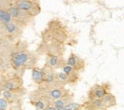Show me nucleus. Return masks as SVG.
<instances>
[{"label": "nucleus", "instance_id": "f257e3e1", "mask_svg": "<svg viewBox=\"0 0 124 110\" xmlns=\"http://www.w3.org/2000/svg\"><path fill=\"white\" fill-rule=\"evenodd\" d=\"M27 60H28V55L26 53H19L15 57L14 61H15L16 66H20V65H22L26 63Z\"/></svg>", "mask_w": 124, "mask_h": 110}, {"label": "nucleus", "instance_id": "f03ea898", "mask_svg": "<svg viewBox=\"0 0 124 110\" xmlns=\"http://www.w3.org/2000/svg\"><path fill=\"white\" fill-rule=\"evenodd\" d=\"M43 78H44V75L40 70H38V69H33L32 70V79H33L34 82L39 83L43 80Z\"/></svg>", "mask_w": 124, "mask_h": 110}, {"label": "nucleus", "instance_id": "7ed1b4c3", "mask_svg": "<svg viewBox=\"0 0 124 110\" xmlns=\"http://www.w3.org/2000/svg\"><path fill=\"white\" fill-rule=\"evenodd\" d=\"M31 7H32V5L29 1H20V2H18V9H20V10L29 11L31 9Z\"/></svg>", "mask_w": 124, "mask_h": 110}, {"label": "nucleus", "instance_id": "20e7f679", "mask_svg": "<svg viewBox=\"0 0 124 110\" xmlns=\"http://www.w3.org/2000/svg\"><path fill=\"white\" fill-rule=\"evenodd\" d=\"M11 18H12V16H11V14H10L9 13L0 10V19H1L3 22H5L6 24H8V23H10Z\"/></svg>", "mask_w": 124, "mask_h": 110}, {"label": "nucleus", "instance_id": "39448f33", "mask_svg": "<svg viewBox=\"0 0 124 110\" xmlns=\"http://www.w3.org/2000/svg\"><path fill=\"white\" fill-rule=\"evenodd\" d=\"M79 108V104H69L67 105L64 106V110H78Z\"/></svg>", "mask_w": 124, "mask_h": 110}, {"label": "nucleus", "instance_id": "423d86ee", "mask_svg": "<svg viewBox=\"0 0 124 110\" xmlns=\"http://www.w3.org/2000/svg\"><path fill=\"white\" fill-rule=\"evenodd\" d=\"M54 108L55 110H64V103H63V101L61 100H57L55 103H54Z\"/></svg>", "mask_w": 124, "mask_h": 110}, {"label": "nucleus", "instance_id": "0eeeda50", "mask_svg": "<svg viewBox=\"0 0 124 110\" xmlns=\"http://www.w3.org/2000/svg\"><path fill=\"white\" fill-rule=\"evenodd\" d=\"M51 96L54 99H59L60 96H61V91L59 89H54V90L51 91Z\"/></svg>", "mask_w": 124, "mask_h": 110}, {"label": "nucleus", "instance_id": "6e6552de", "mask_svg": "<svg viewBox=\"0 0 124 110\" xmlns=\"http://www.w3.org/2000/svg\"><path fill=\"white\" fill-rule=\"evenodd\" d=\"M105 93H106V91H105L103 88H98V89L95 91L94 95H95L96 98H102V97L105 95Z\"/></svg>", "mask_w": 124, "mask_h": 110}, {"label": "nucleus", "instance_id": "1a4fd4ad", "mask_svg": "<svg viewBox=\"0 0 124 110\" xmlns=\"http://www.w3.org/2000/svg\"><path fill=\"white\" fill-rule=\"evenodd\" d=\"M7 105H8V104H7L6 100L3 99V98H1V99H0V110H6Z\"/></svg>", "mask_w": 124, "mask_h": 110}, {"label": "nucleus", "instance_id": "9d476101", "mask_svg": "<svg viewBox=\"0 0 124 110\" xmlns=\"http://www.w3.org/2000/svg\"><path fill=\"white\" fill-rule=\"evenodd\" d=\"M57 62H58V58H57V57H55V56H54V57H52V58L50 59L49 64H50L52 66H54V65H56Z\"/></svg>", "mask_w": 124, "mask_h": 110}, {"label": "nucleus", "instance_id": "9b49d317", "mask_svg": "<svg viewBox=\"0 0 124 110\" xmlns=\"http://www.w3.org/2000/svg\"><path fill=\"white\" fill-rule=\"evenodd\" d=\"M68 64H69L70 66H75V65H77V60H76V58H75L74 56H71V57L69 58V60H68Z\"/></svg>", "mask_w": 124, "mask_h": 110}, {"label": "nucleus", "instance_id": "f8f14e48", "mask_svg": "<svg viewBox=\"0 0 124 110\" xmlns=\"http://www.w3.org/2000/svg\"><path fill=\"white\" fill-rule=\"evenodd\" d=\"M6 28H7V30L10 32H15V30H16V26H15L13 23H8V24H6Z\"/></svg>", "mask_w": 124, "mask_h": 110}, {"label": "nucleus", "instance_id": "ddd939ff", "mask_svg": "<svg viewBox=\"0 0 124 110\" xmlns=\"http://www.w3.org/2000/svg\"><path fill=\"white\" fill-rule=\"evenodd\" d=\"M10 14H11V16L16 17V16L18 15V9L17 8H12L11 9V12H10Z\"/></svg>", "mask_w": 124, "mask_h": 110}, {"label": "nucleus", "instance_id": "4468645a", "mask_svg": "<svg viewBox=\"0 0 124 110\" xmlns=\"http://www.w3.org/2000/svg\"><path fill=\"white\" fill-rule=\"evenodd\" d=\"M63 71H64V73L67 75V74H69L71 71H72V66H70V65H67V66H65L64 68H63Z\"/></svg>", "mask_w": 124, "mask_h": 110}, {"label": "nucleus", "instance_id": "2eb2a0df", "mask_svg": "<svg viewBox=\"0 0 124 110\" xmlns=\"http://www.w3.org/2000/svg\"><path fill=\"white\" fill-rule=\"evenodd\" d=\"M35 106H36L37 109H43L44 108V104L42 102H37L35 104Z\"/></svg>", "mask_w": 124, "mask_h": 110}, {"label": "nucleus", "instance_id": "dca6fc26", "mask_svg": "<svg viewBox=\"0 0 124 110\" xmlns=\"http://www.w3.org/2000/svg\"><path fill=\"white\" fill-rule=\"evenodd\" d=\"M58 77L61 79V80H66L67 79V75L65 73H59L58 74Z\"/></svg>", "mask_w": 124, "mask_h": 110}, {"label": "nucleus", "instance_id": "f3484780", "mask_svg": "<svg viewBox=\"0 0 124 110\" xmlns=\"http://www.w3.org/2000/svg\"><path fill=\"white\" fill-rule=\"evenodd\" d=\"M53 80H54V77H53V75H52V74H49V75H47V78H46L47 82H52Z\"/></svg>", "mask_w": 124, "mask_h": 110}, {"label": "nucleus", "instance_id": "a211bd4d", "mask_svg": "<svg viewBox=\"0 0 124 110\" xmlns=\"http://www.w3.org/2000/svg\"><path fill=\"white\" fill-rule=\"evenodd\" d=\"M5 96H6V97H10V98H11V94H10L8 91H6V92H5Z\"/></svg>", "mask_w": 124, "mask_h": 110}, {"label": "nucleus", "instance_id": "6ab92c4d", "mask_svg": "<svg viewBox=\"0 0 124 110\" xmlns=\"http://www.w3.org/2000/svg\"><path fill=\"white\" fill-rule=\"evenodd\" d=\"M47 110H55V108H54V107H49Z\"/></svg>", "mask_w": 124, "mask_h": 110}]
</instances>
